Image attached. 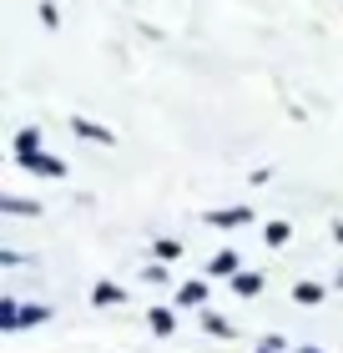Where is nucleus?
<instances>
[{"label": "nucleus", "mask_w": 343, "mask_h": 353, "mask_svg": "<svg viewBox=\"0 0 343 353\" xmlns=\"http://www.w3.org/2000/svg\"><path fill=\"white\" fill-rule=\"evenodd\" d=\"M71 132L81 137V141H96V147H117V137L106 132L101 121H86V117H71Z\"/></svg>", "instance_id": "1"}, {"label": "nucleus", "mask_w": 343, "mask_h": 353, "mask_svg": "<svg viewBox=\"0 0 343 353\" xmlns=\"http://www.w3.org/2000/svg\"><path fill=\"white\" fill-rule=\"evenodd\" d=\"M21 167H26V172H36V176H66V162H61V157H46V152L21 157Z\"/></svg>", "instance_id": "2"}, {"label": "nucleus", "mask_w": 343, "mask_h": 353, "mask_svg": "<svg viewBox=\"0 0 343 353\" xmlns=\"http://www.w3.org/2000/svg\"><path fill=\"white\" fill-rule=\"evenodd\" d=\"M202 222H212V228H242V222H253L248 207H222V212H207Z\"/></svg>", "instance_id": "3"}, {"label": "nucleus", "mask_w": 343, "mask_h": 353, "mask_svg": "<svg viewBox=\"0 0 343 353\" xmlns=\"http://www.w3.org/2000/svg\"><path fill=\"white\" fill-rule=\"evenodd\" d=\"M177 303H182V308H202V303H207V283H197V278L182 283V288H177Z\"/></svg>", "instance_id": "4"}, {"label": "nucleus", "mask_w": 343, "mask_h": 353, "mask_svg": "<svg viewBox=\"0 0 343 353\" xmlns=\"http://www.w3.org/2000/svg\"><path fill=\"white\" fill-rule=\"evenodd\" d=\"M91 303H96V308H111V303H126V293H121L117 283H96L91 288Z\"/></svg>", "instance_id": "5"}, {"label": "nucleus", "mask_w": 343, "mask_h": 353, "mask_svg": "<svg viewBox=\"0 0 343 353\" xmlns=\"http://www.w3.org/2000/svg\"><path fill=\"white\" fill-rule=\"evenodd\" d=\"M233 288H237V298H257L263 293V278L257 272H233Z\"/></svg>", "instance_id": "6"}, {"label": "nucleus", "mask_w": 343, "mask_h": 353, "mask_svg": "<svg viewBox=\"0 0 343 353\" xmlns=\"http://www.w3.org/2000/svg\"><path fill=\"white\" fill-rule=\"evenodd\" d=\"M0 328H6V333L21 328V303H15V298H0Z\"/></svg>", "instance_id": "7"}, {"label": "nucleus", "mask_w": 343, "mask_h": 353, "mask_svg": "<svg viewBox=\"0 0 343 353\" xmlns=\"http://www.w3.org/2000/svg\"><path fill=\"white\" fill-rule=\"evenodd\" d=\"M30 152H41V132H36V126H21V137H15V157H30Z\"/></svg>", "instance_id": "8"}, {"label": "nucleus", "mask_w": 343, "mask_h": 353, "mask_svg": "<svg viewBox=\"0 0 343 353\" xmlns=\"http://www.w3.org/2000/svg\"><path fill=\"white\" fill-rule=\"evenodd\" d=\"M0 212H10V217H41V202H21V197H6V202H0Z\"/></svg>", "instance_id": "9"}, {"label": "nucleus", "mask_w": 343, "mask_h": 353, "mask_svg": "<svg viewBox=\"0 0 343 353\" xmlns=\"http://www.w3.org/2000/svg\"><path fill=\"white\" fill-rule=\"evenodd\" d=\"M329 293H323V283H298L293 288V303H308V308H313V303H323Z\"/></svg>", "instance_id": "10"}, {"label": "nucleus", "mask_w": 343, "mask_h": 353, "mask_svg": "<svg viewBox=\"0 0 343 353\" xmlns=\"http://www.w3.org/2000/svg\"><path fill=\"white\" fill-rule=\"evenodd\" d=\"M212 272H217V278H233V272H242V258L237 252H217V258H212Z\"/></svg>", "instance_id": "11"}, {"label": "nucleus", "mask_w": 343, "mask_h": 353, "mask_svg": "<svg viewBox=\"0 0 343 353\" xmlns=\"http://www.w3.org/2000/svg\"><path fill=\"white\" fill-rule=\"evenodd\" d=\"M51 318V308L46 303H30V308H21V328H30V323H46Z\"/></svg>", "instance_id": "12"}, {"label": "nucleus", "mask_w": 343, "mask_h": 353, "mask_svg": "<svg viewBox=\"0 0 343 353\" xmlns=\"http://www.w3.org/2000/svg\"><path fill=\"white\" fill-rule=\"evenodd\" d=\"M146 323H152L161 339H167V333H172V313H167V308H152V318H146Z\"/></svg>", "instance_id": "13"}, {"label": "nucleus", "mask_w": 343, "mask_h": 353, "mask_svg": "<svg viewBox=\"0 0 343 353\" xmlns=\"http://www.w3.org/2000/svg\"><path fill=\"white\" fill-rule=\"evenodd\" d=\"M288 237H293V228H288V222H273V228H268V248H283Z\"/></svg>", "instance_id": "14"}, {"label": "nucleus", "mask_w": 343, "mask_h": 353, "mask_svg": "<svg viewBox=\"0 0 343 353\" xmlns=\"http://www.w3.org/2000/svg\"><path fill=\"white\" fill-rule=\"evenodd\" d=\"M202 323H207L212 333H222V339H227V333H233V328H227V318H217V313H202Z\"/></svg>", "instance_id": "15"}, {"label": "nucleus", "mask_w": 343, "mask_h": 353, "mask_svg": "<svg viewBox=\"0 0 343 353\" xmlns=\"http://www.w3.org/2000/svg\"><path fill=\"white\" fill-rule=\"evenodd\" d=\"M333 237H338V243H343V222H338V228H333Z\"/></svg>", "instance_id": "16"}, {"label": "nucleus", "mask_w": 343, "mask_h": 353, "mask_svg": "<svg viewBox=\"0 0 343 353\" xmlns=\"http://www.w3.org/2000/svg\"><path fill=\"white\" fill-rule=\"evenodd\" d=\"M298 353H318V348H298Z\"/></svg>", "instance_id": "17"}, {"label": "nucleus", "mask_w": 343, "mask_h": 353, "mask_svg": "<svg viewBox=\"0 0 343 353\" xmlns=\"http://www.w3.org/2000/svg\"><path fill=\"white\" fill-rule=\"evenodd\" d=\"M263 353H273V348H263Z\"/></svg>", "instance_id": "18"}]
</instances>
